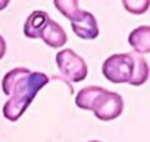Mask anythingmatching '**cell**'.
<instances>
[{
	"label": "cell",
	"instance_id": "obj_12",
	"mask_svg": "<svg viewBox=\"0 0 150 142\" xmlns=\"http://www.w3.org/2000/svg\"><path fill=\"white\" fill-rule=\"evenodd\" d=\"M122 5L128 12H131L134 15H140V14H144L147 11L150 3L147 0H124Z\"/></svg>",
	"mask_w": 150,
	"mask_h": 142
},
{
	"label": "cell",
	"instance_id": "obj_11",
	"mask_svg": "<svg viewBox=\"0 0 150 142\" xmlns=\"http://www.w3.org/2000/svg\"><path fill=\"white\" fill-rule=\"evenodd\" d=\"M54 8L59 9V12L71 22L77 21L83 14L77 0H54Z\"/></svg>",
	"mask_w": 150,
	"mask_h": 142
},
{
	"label": "cell",
	"instance_id": "obj_2",
	"mask_svg": "<svg viewBox=\"0 0 150 142\" xmlns=\"http://www.w3.org/2000/svg\"><path fill=\"white\" fill-rule=\"evenodd\" d=\"M132 68H134L132 52L115 53L103 62L102 73L112 83H129Z\"/></svg>",
	"mask_w": 150,
	"mask_h": 142
},
{
	"label": "cell",
	"instance_id": "obj_9",
	"mask_svg": "<svg viewBox=\"0 0 150 142\" xmlns=\"http://www.w3.org/2000/svg\"><path fill=\"white\" fill-rule=\"evenodd\" d=\"M106 89L100 87V86H87L84 89H81L78 92V95L75 96V104L83 110H93V105L96 102V99L105 92Z\"/></svg>",
	"mask_w": 150,
	"mask_h": 142
},
{
	"label": "cell",
	"instance_id": "obj_10",
	"mask_svg": "<svg viewBox=\"0 0 150 142\" xmlns=\"http://www.w3.org/2000/svg\"><path fill=\"white\" fill-rule=\"evenodd\" d=\"M132 58H134V68H132L131 79H129V85L141 86L143 83H146V80L149 77V65L143 56H140L134 52H132Z\"/></svg>",
	"mask_w": 150,
	"mask_h": 142
},
{
	"label": "cell",
	"instance_id": "obj_13",
	"mask_svg": "<svg viewBox=\"0 0 150 142\" xmlns=\"http://www.w3.org/2000/svg\"><path fill=\"white\" fill-rule=\"evenodd\" d=\"M5 53H6V42L2 36H0V59L5 56Z\"/></svg>",
	"mask_w": 150,
	"mask_h": 142
},
{
	"label": "cell",
	"instance_id": "obj_3",
	"mask_svg": "<svg viewBox=\"0 0 150 142\" xmlns=\"http://www.w3.org/2000/svg\"><path fill=\"white\" fill-rule=\"evenodd\" d=\"M56 64L60 74L68 80L77 83L87 77V64L72 49H63L56 55Z\"/></svg>",
	"mask_w": 150,
	"mask_h": 142
},
{
	"label": "cell",
	"instance_id": "obj_4",
	"mask_svg": "<svg viewBox=\"0 0 150 142\" xmlns=\"http://www.w3.org/2000/svg\"><path fill=\"white\" fill-rule=\"evenodd\" d=\"M124 110V99L119 93L105 90L94 102L93 105V113L99 120L109 121L121 115Z\"/></svg>",
	"mask_w": 150,
	"mask_h": 142
},
{
	"label": "cell",
	"instance_id": "obj_1",
	"mask_svg": "<svg viewBox=\"0 0 150 142\" xmlns=\"http://www.w3.org/2000/svg\"><path fill=\"white\" fill-rule=\"evenodd\" d=\"M47 83L49 77L44 73H31L21 67L11 70L2 82L3 92L9 96L3 107V115L11 121H16Z\"/></svg>",
	"mask_w": 150,
	"mask_h": 142
},
{
	"label": "cell",
	"instance_id": "obj_7",
	"mask_svg": "<svg viewBox=\"0 0 150 142\" xmlns=\"http://www.w3.org/2000/svg\"><path fill=\"white\" fill-rule=\"evenodd\" d=\"M50 21V16L47 12L43 11H35L33 12L24 25V34L28 39H40V34L43 31V28L47 25V22Z\"/></svg>",
	"mask_w": 150,
	"mask_h": 142
},
{
	"label": "cell",
	"instance_id": "obj_15",
	"mask_svg": "<svg viewBox=\"0 0 150 142\" xmlns=\"http://www.w3.org/2000/svg\"><path fill=\"white\" fill-rule=\"evenodd\" d=\"M90 142H99V141H90Z\"/></svg>",
	"mask_w": 150,
	"mask_h": 142
},
{
	"label": "cell",
	"instance_id": "obj_14",
	"mask_svg": "<svg viewBox=\"0 0 150 142\" xmlns=\"http://www.w3.org/2000/svg\"><path fill=\"white\" fill-rule=\"evenodd\" d=\"M8 5H9V0H0V11L5 9Z\"/></svg>",
	"mask_w": 150,
	"mask_h": 142
},
{
	"label": "cell",
	"instance_id": "obj_5",
	"mask_svg": "<svg viewBox=\"0 0 150 142\" xmlns=\"http://www.w3.org/2000/svg\"><path fill=\"white\" fill-rule=\"evenodd\" d=\"M71 25H72L74 33L77 34L80 39L93 40V39H96V37L99 36V25H97V21H96L94 15L90 14V12L83 11L81 16H80L77 21H72Z\"/></svg>",
	"mask_w": 150,
	"mask_h": 142
},
{
	"label": "cell",
	"instance_id": "obj_8",
	"mask_svg": "<svg viewBox=\"0 0 150 142\" xmlns=\"http://www.w3.org/2000/svg\"><path fill=\"white\" fill-rule=\"evenodd\" d=\"M128 43L134 47L137 53H149L150 52V27L141 25L131 31L128 36Z\"/></svg>",
	"mask_w": 150,
	"mask_h": 142
},
{
	"label": "cell",
	"instance_id": "obj_6",
	"mask_svg": "<svg viewBox=\"0 0 150 142\" xmlns=\"http://www.w3.org/2000/svg\"><path fill=\"white\" fill-rule=\"evenodd\" d=\"M40 39L46 44H49L50 47L56 49V47L65 46V43H66V33H65V30L62 28L60 24H57L56 21H53L50 18L47 25L43 28V31L40 34Z\"/></svg>",
	"mask_w": 150,
	"mask_h": 142
}]
</instances>
